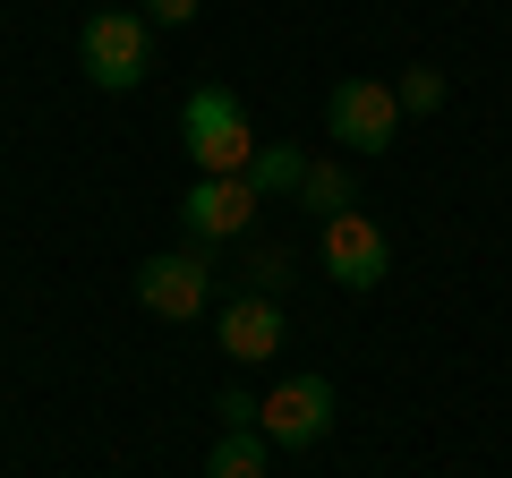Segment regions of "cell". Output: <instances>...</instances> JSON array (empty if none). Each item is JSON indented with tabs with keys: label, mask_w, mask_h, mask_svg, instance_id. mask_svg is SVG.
<instances>
[{
	"label": "cell",
	"mask_w": 512,
	"mask_h": 478,
	"mask_svg": "<svg viewBox=\"0 0 512 478\" xmlns=\"http://www.w3.org/2000/svg\"><path fill=\"white\" fill-rule=\"evenodd\" d=\"M316 257H325V274L342 282V291H376L384 274H393V248H384V231L350 205V214L325 222V239H316Z\"/></svg>",
	"instance_id": "cell-7"
},
{
	"label": "cell",
	"mask_w": 512,
	"mask_h": 478,
	"mask_svg": "<svg viewBox=\"0 0 512 478\" xmlns=\"http://www.w3.org/2000/svg\"><path fill=\"white\" fill-rule=\"evenodd\" d=\"M299 205H308L316 222L350 214V171H342V163H308V180H299Z\"/></svg>",
	"instance_id": "cell-11"
},
{
	"label": "cell",
	"mask_w": 512,
	"mask_h": 478,
	"mask_svg": "<svg viewBox=\"0 0 512 478\" xmlns=\"http://www.w3.org/2000/svg\"><path fill=\"white\" fill-rule=\"evenodd\" d=\"M137 299H146L163 325H188V316H205L214 308V248H163V257H146L137 265Z\"/></svg>",
	"instance_id": "cell-3"
},
{
	"label": "cell",
	"mask_w": 512,
	"mask_h": 478,
	"mask_svg": "<svg viewBox=\"0 0 512 478\" xmlns=\"http://www.w3.org/2000/svg\"><path fill=\"white\" fill-rule=\"evenodd\" d=\"M222 427H256V402H248V393H222Z\"/></svg>",
	"instance_id": "cell-15"
},
{
	"label": "cell",
	"mask_w": 512,
	"mask_h": 478,
	"mask_svg": "<svg viewBox=\"0 0 512 478\" xmlns=\"http://www.w3.org/2000/svg\"><path fill=\"white\" fill-rule=\"evenodd\" d=\"M256 214H265V197H256L248 180H197L180 197V222H188L197 248H231V239H248Z\"/></svg>",
	"instance_id": "cell-6"
},
{
	"label": "cell",
	"mask_w": 512,
	"mask_h": 478,
	"mask_svg": "<svg viewBox=\"0 0 512 478\" xmlns=\"http://www.w3.org/2000/svg\"><path fill=\"white\" fill-rule=\"evenodd\" d=\"M299 180H308V154H299L291 137H265L256 163H248V188H256L265 205H282V197H299Z\"/></svg>",
	"instance_id": "cell-9"
},
{
	"label": "cell",
	"mask_w": 512,
	"mask_h": 478,
	"mask_svg": "<svg viewBox=\"0 0 512 478\" xmlns=\"http://www.w3.org/2000/svg\"><path fill=\"white\" fill-rule=\"evenodd\" d=\"M180 137H188V163H197V180H248L256 146H265V137L248 129V103H239L231 86H188V103H180Z\"/></svg>",
	"instance_id": "cell-1"
},
{
	"label": "cell",
	"mask_w": 512,
	"mask_h": 478,
	"mask_svg": "<svg viewBox=\"0 0 512 478\" xmlns=\"http://www.w3.org/2000/svg\"><path fill=\"white\" fill-rule=\"evenodd\" d=\"M265 461H274L265 427H222L214 453H205V478H265Z\"/></svg>",
	"instance_id": "cell-10"
},
{
	"label": "cell",
	"mask_w": 512,
	"mask_h": 478,
	"mask_svg": "<svg viewBox=\"0 0 512 478\" xmlns=\"http://www.w3.org/2000/svg\"><path fill=\"white\" fill-rule=\"evenodd\" d=\"M239 274H248L256 299H282V291H291V248H248V265H239Z\"/></svg>",
	"instance_id": "cell-12"
},
{
	"label": "cell",
	"mask_w": 512,
	"mask_h": 478,
	"mask_svg": "<svg viewBox=\"0 0 512 478\" xmlns=\"http://www.w3.org/2000/svg\"><path fill=\"white\" fill-rule=\"evenodd\" d=\"M222 350H231L239 368L274 359V350H282V299H256V291L222 299Z\"/></svg>",
	"instance_id": "cell-8"
},
{
	"label": "cell",
	"mask_w": 512,
	"mask_h": 478,
	"mask_svg": "<svg viewBox=\"0 0 512 478\" xmlns=\"http://www.w3.org/2000/svg\"><path fill=\"white\" fill-rule=\"evenodd\" d=\"M146 18L154 26H188V18H197V0H146Z\"/></svg>",
	"instance_id": "cell-14"
},
{
	"label": "cell",
	"mask_w": 512,
	"mask_h": 478,
	"mask_svg": "<svg viewBox=\"0 0 512 478\" xmlns=\"http://www.w3.org/2000/svg\"><path fill=\"white\" fill-rule=\"evenodd\" d=\"M325 137L342 154H384L393 137H402V103H393V86H376V77H342V86L325 94Z\"/></svg>",
	"instance_id": "cell-4"
},
{
	"label": "cell",
	"mask_w": 512,
	"mask_h": 478,
	"mask_svg": "<svg viewBox=\"0 0 512 478\" xmlns=\"http://www.w3.org/2000/svg\"><path fill=\"white\" fill-rule=\"evenodd\" d=\"M77 60H86V77L103 94L146 86V69H154V18H146V9H94L86 35H77Z\"/></svg>",
	"instance_id": "cell-2"
},
{
	"label": "cell",
	"mask_w": 512,
	"mask_h": 478,
	"mask_svg": "<svg viewBox=\"0 0 512 478\" xmlns=\"http://www.w3.org/2000/svg\"><path fill=\"white\" fill-rule=\"evenodd\" d=\"M393 103H402V111H444V69H427V60L402 69V77H393Z\"/></svg>",
	"instance_id": "cell-13"
},
{
	"label": "cell",
	"mask_w": 512,
	"mask_h": 478,
	"mask_svg": "<svg viewBox=\"0 0 512 478\" xmlns=\"http://www.w3.org/2000/svg\"><path fill=\"white\" fill-rule=\"evenodd\" d=\"M111 9H120V0H111Z\"/></svg>",
	"instance_id": "cell-16"
},
{
	"label": "cell",
	"mask_w": 512,
	"mask_h": 478,
	"mask_svg": "<svg viewBox=\"0 0 512 478\" xmlns=\"http://www.w3.org/2000/svg\"><path fill=\"white\" fill-rule=\"evenodd\" d=\"M256 427H265V444H274V453L316 444V436L333 427V385H325V376H282V385L256 402Z\"/></svg>",
	"instance_id": "cell-5"
}]
</instances>
